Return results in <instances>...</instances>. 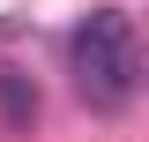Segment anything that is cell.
<instances>
[{"mask_svg": "<svg viewBox=\"0 0 149 142\" xmlns=\"http://www.w3.org/2000/svg\"><path fill=\"white\" fill-rule=\"evenodd\" d=\"M37 105H45V97H37L30 75H22V67H0V120H8V127H30Z\"/></svg>", "mask_w": 149, "mask_h": 142, "instance_id": "obj_2", "label": "cell"}, {"mask_svg": "<svg viewBox=\"0 0 149 142\" xmlns=\"http://www.w3.org/2000/svg\"><path fill=\"white\" fill-rule=\"evenodd\" d=\"M67 75L74 90L90 97L97 112H119L142 82V45H134L127 8H90V15L67 30Z\"/></svg>", "mask_w": 149, "mask_h": 142, "instance_id": "obj_1", "label": "cell"}]
</instances>
